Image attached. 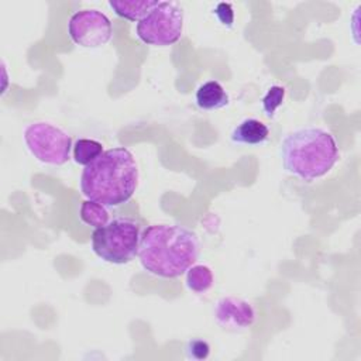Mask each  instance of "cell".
<instances>
[{
	"label": "cell",
	"instance_id": "1",
	"mask_svg": "<svg viewBox=\"0 0 361 361\" xmlns=\"http://www.w3.org/2000/svg\"><path fill=\"white\" fill-rule=\"evenodd\" d=\"M197 235L179 224H151L140 237L138 259L142 268L161 278H178L197 259Z\"/></svg>",
	"mask_w": 361,
	"mask_h": 361
},
{
	"label": "cell",
	"instance_id": "2",
	"mask_svg": "<svg viewBox=\"0 0 361 361\" xmlns=\"http://www.w3.org/2000/svg\"><path fill=\"white\" fill-rule=\"evenodd\" d=\"M138 165L126 147H114L102 152L80 175V190L89 200L107 207L127 203L138 186Z\"/></svg>",
	"mask_w": 361,
	"mask_h": 361
},
{
	"label": "cell",
	"instance_id": "3",
	"mask_svg": "<svg viewBox=\"0 0 361 361\" xmlns=\"http://www.w3.org/2000/svg\"><path fill=\"white\" fill-rule=\"evenodd\" d=\"M338 157L334 137L320 127L293 130L281 142L283 169L302 180H313L326 175Z\"/></svg>",
	"mask_w": 361,
	"mask_h": 361
},
{
	"label": "cell",
	"instance_id": "4",
	"mask_svg": "<svg viewBox=\"0 0 361 361\" xmlns=\"http://www.w3.org/2000/svg\"><path fill=\"white\" fill-rule=\"evenodd\" d=\"M141 228L130 217H117L92 233V250L106 262L121 265L138 254Z\"/></svg>",
	"mask_w": 361,
	"mask_h": 361
},
{
	"label": "cell",
	"instance_id": "5",
	"mask_svg": "<svg viewBox=\"0 0 361 361\" xmlns=\"http://www.w3.org/2000/svg\"><path fill=\"white\" fill-rule=\"evenodd\" d=\"M137 37L147 45L168 47L183 32V8L176 1H158L135 27Z\"/></svg>",
	"mask_w": 361,
	"mask_h": 361
},
{
	"label": "cell",
	"instance_id": "6",
	"mask_svg": "<svg viewBox=\"0 0 361 361\" xmlns=\"http://www.w3.org/2000/svg\"><path fill=\"white\" fill-rule=\"evenodd\" d=\"M28 151L39 162L54 166L66 164L71 158L72 138L61 127L48 121H34L24 130Z\"/></svg>",
	"mask_w": 361,
	"mask_h": 361
},
{
	"label": "cell",
	"instance_id": "7",
	"mask_svg": "<svg viewBox=\"0 0 361 361\" xmlns=\"http://www.w3.org/2000/svg\"><path fill=\"white\" fill-rule=\"evenodd\" d=\"M71 39L83 48H100L113 35L110 18L100 10L85 8L75 11L68 23Z\"/></svg>",
	"mask_w": 361,
	"mask_h": 361
},
{
	"label": "cell",
	"instance_id": "8",
	"mask_svg": "<svg viewBox=\"0 0 361 361\" xmlns=\"http://www.w3.org/2000/svg\"><path fill=\"white\" fill-rule=\"evenodd\" d=\"M214 319L217 324L228 331L244 330L255 322V310L252 305L241 298H221L214 307Z\"/></svg>",
	"mask_w": 361,
	"mask_h": 361
},
{
	"label": "cell",
	"instance_id": "9",
	"mask_svg": "<svg viewBox=\"0 0 361 361\" xmlns=\"http://www.w3.org/2000/svg\"><path fill=\"white\" fill-rule=\"evenodd\" d=\"M268 135L269 128L265 123L257 118H245L231 131V141L235 144L259 145L268 138Z\"/></svg>",
	"mask_w": 361,
	"mask_h": 361
},
{
	"label": "cell",
	"instance_id": "10",
	"mask_svg": "<svg viewBox=\"0 0 361 361\" xmlns=\"http://www.w3.org/2000/svg\"><path fill=\"white\" fill-rule=\"evenodd\" d=\"M196 104L202 110H219L228 104V94L217 80H207L196 90Z\"/></svg>",
	"mask_w": 361,
	"mask_h": 361
},
{
	"label": "cell",
	"instance_id": "11",
	"mask_svg": "<svg viewBox=\"0 0 361 361\" xmlns=\"http://www.w3.org/2000/svg\"><path fill=\"white\" fill-rule=\"evenodd\" d=\"M157 0H110L109 6L118 17L138 23L157 6Z\"/></svg>",
	"mask_w": 361,
	"mask_h": 361
},
{
	"label": "cell",
	"instance_id": "12",
	"mask_svg": "<svg viewBox=\"0 0 361 361\" xmlns=\"http://www.w3.org/2000/svg\"><path fill=\"white\" fill-rule=\"evenodd\" d=\"M213 282H214L213 272L206 265H202V264L195 265L193 264L186 271V285L190 290H193L196 293L207 292L213 286Z\"/></svg>",
	"mask_w": 361,
	"mask_h": 361
},
{
	"label": "cell",
	"instance_id": "13",
	"mask_svg": "<svg viewBox=\"0 0 361 361\" xmlns=\"http://www.w3.org/2000/svg\"><path fill=\"white\" fill-rule=\"evenodd\" d=\"M80 219L90 227L99 228L102 226H106L110 221V214H109L107 206L87 199V200L82 202Z\"/></svg>",
	"mask_w": 361,
	"mask_h": 361
},
{
	"label": "cell",
	"instance_id": "14",
	"mask_svg": "<svg viewBox=\"0 0 361 361\" xmlns=\"http://www.w3.org/2000/svg\"><path fill=\"white\" fill-rule=\"evenodd\" d=\"M103 152L102 142L92 138H79L73 145V159L79 165H89Z\"/></svg>",
	"mask_w": 361,
	"mask_h": 361
},
{
	"label": "cell",
	"instance_id": "15",
	"mask_svg": "<svg viewBox=\"0 0 361 361\" xmlns=\"http://www.w3.org/2000/svg\"><path fill=\"white\" fill-rule=\"evenodd\" d=\"M285 99V89L282 86H271L267 94L262 97V109L267 117H272L276 109L283 103Z\"/></svg>",
	"mask_w": 361,
	"mask_h": 361
},
{
	"label": "cell",
	"instance_id": "16",
	"mask_svg": "<svg viewBox=\"0 0 361 361\" xmlns=\"http://www.w3.org/2000/svg\"><path fill=\"white\" fill-rule=\"evenodd\" d=\"M210 345L202 338H193L186 345V354L192 360H204L209 357Z\"/></svg>",
	"mask_w": 361,
	"mask_h": 361
},
{
	"label": "cell",
	"instance_id": "17",
	"mask_svg": "<svg viewBox=\"0 0 361 361\" xmlns=\"http://www.w3.org/2000/svg\"><path fill=\"white\" fill-rule=\"evenodd\" d=\"M213 13L217 16V18L220 20V23L223 25H226V27L233 25L234 11H233V6L230 3H219Z\"/></svg>",
	"mask_w": 361,
	"mask_h": 361
}]
</instances>
